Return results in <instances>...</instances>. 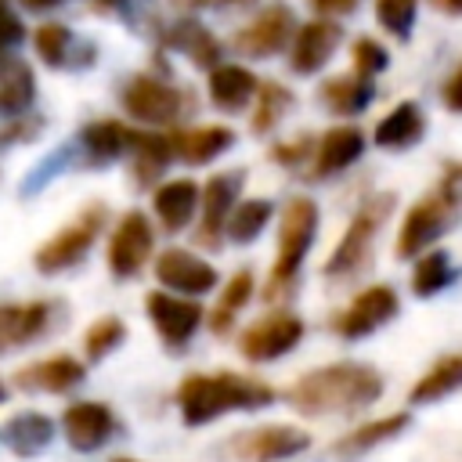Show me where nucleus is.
<instances>
[{
    "label": "nucleus",
    "instance_id": "f257e3e1",
    "mask_svg": "<svg viewBox=\"0 0 462 462\" xmlns=\"http://www.w3.org/2000/svg\"><path fill=\"white\" fill-rule=\"evenodd\" d=\"M379 393H383V375L372 365L339 361L296 379L289 401L303 415H350L357 408H368Z\"/></svg>",
    "mask_w": 462,
    "mask_h": 462
},
{
    "label": "nucleus",
    "instance_id": "f03ea898",
    "mask_svg": "<svg viewBox=\"0 0 462 462\" xmlns=\"http://www.w3.org/2000/svg\"><path fill=\"white\" fill-rule=\"evenodd\" d=\"M274 401V390L260 379H245L235 372H217V375H188L177 386V404L188 426H202L213 422L227 411H249V408H263Z\"/></svg>",
    "mask_w": 462,
    "mask_h": 462
},
{
    "label": "nucleus",
    "instance_id": "7ed1b4c3",
    "mask_svg": "<svg viewBox=\"0 0 462 462\" xmlns=\"http://www.w3.org/2000/svg\"><path fill=\"white\" fill-rule=\"evenodd\" d=\"M318 231V206L310 199H292L282 213V231H278V260L267 282V296H285L300 274V263L314 242Z\"/></svg>",
    "mask_w": 462,
    "mask_h": 462
},
{
    "label": "nucleus",
    "instance_id": "20e7f679",
    "mask_svg": "<svg viewBox=\"0 0 462 462\" xmlns=\"http://www.w3.org/2000/svg\"><path fill=\"white\" fill-rule=\"evenodd\" d=\"M390 209H393V199H390V195H379V199H372V202H365V206L357 209V217L350 220L346 235L339 238V245L332 249V256H328V263H325V274H328V278H343V274L357 271V267L368 260L372 242H375V235H379V224L386 220Z\"/></svg>",
    "mask_w": 462,
    "mask_h": 462
},
{
    "label": "nucleus",
    "instance_id": "39448f33",
    "mask_svg": "<svg viewBox=\"0 0 462 462\" xmlns=\"http://www.w3.org/2000/svg\"><path fill=\"white\" fill-rule=\"evenodd\" d=\"M101 224H105V206H87V209L79 213V220H72L69 227H61L51 242H43V245L36 249V256H32V260H36V271L58 274V271L72 267L76 260H83L87 249L94 245Z\"/></svg>",
    "mask_w": 462,
    "mask_h": 462
},
{
    "label": "nucleus",
    "instance_id": "423d86ee",
    "mask_svg": "<svg viewBox=\"0 0 462 462\" xmlns=\"http://www.w3.org/2000/svg\"><path fill=\"white\" fill-rule=\"evenodd\" d=\"M310 448V437L296 426H256L238 437H231L227 451L238 462H282L292 455H303Z\"/></svg>",
    "mask_w": 462,
    "mask_h": 462
},
{
    "label": "nucleus",
    "instance_id": "0eeeda50",
    "mask_svg": "<svg viewBox=\"0 0 462 462\" xmlns=\"http://www.w3.org/2000/svg\"><path fill=\"white\" fill-rule=\"evenodd\" d=\"M451 209H455V195L448 188H444V195H430L419 206H411L408 217H404V224H401V235H397V256L401 260H411L433 238H440L444 227H448V220H451Z\"/></svg>",
    "mask_w": 462,
    "mask_h": 462
},
{
    "label": "nucleus",
    "instance_id": "6e6552de",
    "mask_svg": "<svg viewBox=\"0 0 462 462\" xmlns=\"http://www.w3.org/2000/svg\"><path fill=\"white\" fill-rule=\"evenodd\" d=\"M152 242H155L152 220L141 209H130L116 224V231H112V242H108V271L116 278L137 274L144 267V260L152 256Z\"/></svg>",
    "mask_w": 462,
    "mask_h": 462
},
{
    "label": "nucleus",
    "instance_id": "1a4fd4ad",
    "mask_svg": "<svg viewBox=\"0 0 462 462\" xmlns=\"http://www.w3.org/2000/svg\"><path fill=\"white\" fill-rule=\"evenodd\" d=\"M300 336H303V321L289 310H278V314L260 318L253 328H245L238 350L249 361H274V357L289 354L300 343Z\"/></svg>",
    "mask_w": 462,
    "mask_h": 462
},
{
    "label": "nucleus",
    "instance_id": "9d476101",
    "mask_svg": "<svg viewBox=\"0 0 462 462\" xmlns=\"http://www.w3.org/2000/svg\"><path fill=\"white\" fill-rule=\"evenodd\" d=\"M144 307H148V318H152L155 332H159L162 343L173 346V350L184 346V343L195 336L199 321H202V307H199L195 300H188V296L152 292V296L144 300Z\"/></svg>",
    "mask_w": 462,
    "mask_h": 462
},
{
    "label": "nucleus",
    "instance_id": "9b49d317",
    "mask_svg": "<svg viewBox=\"0 0 462 462\" xmlns=\"http://www.w3.org/2000/svg\"><path fill=\"white\" fill-rule=\"evenodd\" d=\"M397 292L390 285H368L339 318H336V332L343 339H361L368 332H375L379 325H386L397 314Z\"/></svg>",
    "mask_w": 462,
    "mask_h": 462
},
{
    "label": "nucleus",
    "instance_id": "f8f14e48",
    "mask_svg": "<svg viewBox=\"0 0 462 462\" xmlns=\"http://www.w3.org/2000/svg\"><path fill=\"white\" fill-rule=\"evenodd\" d=\"M123 105L141 123H173L177 112H180V105H184V97L170 83H159L152 76H137V79L126 83Z\"/></svg>",
    "mask_w": 462,
    "mask_h": 462
},
{
    "label": "nucleus",
    "instance_id": "ddd939ff",
    "mask_svg": "<svg viewBox=\"0 0 462 462\" xmlns=\"http://www.w3.org/2000/svg\"><path fill=\"white\" fill-rule=\"evenodd\" d=\"M155 278L166 289H177L184 296H202V292L217 289V271L206 260H199L195 253H188V249H166V253H159Z\"/></svg>",
    "mask_w": 462,
    "mask_h": 462
},
{
    "label": "nucleus",
    "instance_id": "4468645a",
    "mask_svg": "<svg viewBox=\"0 0 462 462\" xmlns=\"http://www.w3.org/2000/svg\"><path fill=\"white\" fill-rule=\"evenodd\" d=\"M65 437L76 451H97L112 433H116V415L108 411V404L97 401H76L65 408L61 415Z\"/></svg>",
    "mask_w": 462,
    "mask_h": 462
},
{
    "label": "nucleus",
    "instance_id": "2eb2a0df",
    "mask_svg": "<svg viewBox=\"0 0 462 462\" xmlns=\"http://www.w3.org/2000/svg\"><path fill=\"white\" fill-rule=\"evenodd\" d=\"M242 173L238 170H227V173H217L206 180L202 195H199V206H202V227H199V238L206 245L217 242V231L224 227V220L231 217V206L238 202V191H242Z\"/></svg>",
    "mask_w": 462,
    "mask_h": 462
},
{
    "label": "nucleus",
    "instance_id": "dca6fc26",
    "mask_svg": "<svg viewBox=\"0 0 462 462\" xmlns=\"http://www.w3.org/2000/svg\"><path fill=\"white\" fill-rule=\"evenodd\" d=\"M14 383L22 390H40V393H65L72 390L76 383H83V361L69 357V354H54V357H43V361H32L25 365Z\"/></svg>",
    "mask_w": 462,
    "mask_h": 462
},
{
    "label": "nucleus",
    "instance_id": "f3484780",
    "mask_svg": "<svg viewBox=\"0 0 462 462\" xmlns=\"http://www.w3.org/2000/svg\"><path fill=\"white\" fill-rule=\"evenodd\" d=\"M289 32H292V14H289V7L278 4V7H267L249 29H242V32L235 36V47L245 51V54L267 58V54H274L278 47H285Z\"/></svg>",
    "mask_w": 462,
    "mask_h": 462
},
{
    "label": "nucleus",
    "instance_id": "a211bd4d",
    "mask_svg": "<svg viewBox=\"0 0 462 462\" xmlns=\"http://www.w3.org/2000/svg\"><path fill=\"white\" fill-rule=\"evenodd\" d=\"M51 303L32 300V303H0V350H11L18 343L36 339L47 328Z\"/></svg>",
    "mask_w": 462,
    "mask_h": 462
},
{
    "label": "nucleus",
    "instance_id": "6ab92c4d",
    "mask_svg": "<svg viewBox=\"0 0 462 462\" xmlns=\"http://www.w3.org/2000/svg\"><path fill=\"white\" fill-rule=\"evenodd\" d=\"M365 152V134L357 126H332L321 141H318V155H314V177H332L339 170H346L350 162H357Z\"/></svg>",
    "mask_w": 462,
    "mask_h": 462
},
{
    "label": "nucleus",
    "instance_id": "aec40b11",
    "mask_svg": "<svg viewBox=\"0 0 462 462\" xmlns=\"http://www.w3.org/2000/svg\"><path fill=\"white\" fill-rule=\"evenodd\" d=\"M336 43H339V29L332 22H310V25H303L296 32V43H292V69L303 72V76L307 72H318L332 58Z\"/></svg>",
    "mask_w": 462,
    "mask_h": 462
},
{
    "label": "nucleus",
    "instance_id": "412c9836",
    "mask_svg": "<svg viewBox=\"0 0 462 462\" xmlns=\"http://www.w3.org/2000/svg\"><path fill=\"white\" fill-rule=\"evenodd\" d=\"M152 206H155V213H159L166 231H180V227H188V220L199 209V184L184 180V177L180 180H166V184L155 188Z\"/></svg>",
    "mask_w": 462,
    "mask_h": 462
},
{
    "label": "nucleus",
    "instance_id": "4be33fe9",
    "mask_svg": "<svg viewBox=\"0 0 462 462\" xmlns=\"http://www.w3.org/2000/svg\"><path fill=\"white\" fill-rule=\"evenodd\" d=\"M173 144V155L184 159V162H209L217 159L220 152H227L235 144V134L227 126H195V130H180L170 137Z\"/></svg>",
    "mask_w": 462,
    "mask_h": 462
},
{
    "label": "nucleus",
    "instance_id": "5701e85b",
    "mask_svg": "<svg viewBox=\"0 0 462 462\" xmlns=\"http://www.w3.org/2000/svg\"><path fill=\"white\" fill-rule=\"evenodd\" d=\"M256 94V76L242 65H213L209 72V97L213 105L227 108V112H238L245 108V101Z\"/></svg>",
    "mask_w": 462,
    "mask_h": 462
},
{
    "label": "nucleus",
    "instance_id": "b1692460",
    "mask_svg": "<svg viewBox=\"0 0 462 462\" xmlns=\"http://www.w3.org/2000/svg\"><path fill=\"white\" fill-rule=\"evenodd\" d=\"M4 433H7V444H11V451L18 458H36L51 444L54 422L47 415H40V411H22V415H11L7 419Z\"/></svg>",
    "mask_w": 462,
    "mask_h": 462
},
{
    "label": "nucleus",
    "instance_id": "393cba45",
    "mask_svg": "<svg viewBox=\"0 0 462 462\" xmlns=\"http://www.w3.org/2000/svg\"><path fill=\"white\" fill-rule=\"evenodd\" d=\"M422 112H419V105H411V101H401L390 116H383L379 119V126H375V144L379 148H408V144H415L419 137H422Z\"/></svg>",
    "mask_w": 462,
    "mask_h": 462
},
{
    "label": "nucleus",
    "instance_id": "a878e982",
    "mask_svg": "<svg viewBox=\"0 0 462 462\" xmlns=\"http://www.w3.org/2000/svg\"><path fill=\"white\" fill-rule=\"evenodd\" d=\"M126 148L134 152V177H137V184H152L162 173V166L173 159L170 137H159V134H126Z\"/></svg>",
    "mask_w": 462,
    "mask_h": 462
},
{
    "label": "nucleus",
    "instance_id": "bb28decb",
    "mask_svg": "<svg viewBox=\"0 0 462 462\" xmlns=\"http://www.w3.org/2000/svg\"><path fill=\"white\" fill-rule=\"evenodd\" d=\"M408 422H411V419H408V411H393V415H386V419L365 422V426H357V430L343 433V437L332 444V451H336V455H346V458H350V455H361V451H368V448H375V444H383V440L397 437Z\"/></svg>",
    "mask_w": 462,
    "mask_h": 462
},
{
    "label": "nucleus",
    "instance_id": "cd10ccee",
    "mask_svg": "<svg viewBox=\"0 0 462 462\" xmlns=\"http://www.w3.org/2000/svg\"><path fill=\"white\" fill-rule=\"evenodd\" d=\"M458 386H462V354H448L411 386L408 401L411 404H430V401H440V397L455 393Z\"/></svg>",
    "mask_w": 462,
    "mask_h": 462
},
{
    "label": "nucleus",
    "instance_id": "c85d7f7f",
    "mask_svg": "<svg viewBox=\"0 0 462 462\" xmlns=\"http://www.w3.org/2000/svg\"><path fill=\"white\" fill-rule=\"evenodd\" d=\"M126 126L116 123V119H97V123H87L83 126V148H87V159L97 166V162H112L116 155H123L126 148Z\"/></svg>",
    "mask_w": 462,
    "mask_h": 462
},
{
    "label": "nucleus",
    "instance_id": "c756f323",
    "mask_svg": "<svg viewBox=\"0 0 462 462\" xmlns=\"http://www.w3.org/2000/svg\"><path fill=\"white\" fill-rule=\"evenodd\" d=\"M321 101L339 116H354L372 101V83L365 76H336L321 87Z\"/></svg>",
    "mask_w": 462,
    "mask_h": 462
},
{
    "label": "nucleus",
    "instance_id": "7c9ffc66",
    "mask_svg": "<svg viewBox=\"0 0 462 462\" xmlns=\"http://www.w3.org/2000/svg\"><path fill=\"white\" fill-rule=\"evenodd\" d=\"M32 94H36V83H32L29 65H22V61L0 65V112L4 116L25 112L29 101H32Z\"/></svg>",
    "mask_w": 462,
    "mask_h": 462
},
{
    "label": "nucleus",
    "instance_id": "2f4dec72",
    "mask_svg": "<svg viewBox=\"0 0 462 462\" xmlns=\"http://www.w3.org/2000/svg\"><path fill=\"white\" fill-rule=\"evenodd\" d=\"M274 217V206L267 202V199H245L238 209H231V217H227V235H231V242H253L263 227H267V220Z\"/></svg>",
    "mask_w": 462,
    "mask_h": 462
},
{
    "label": "nucleus",
    "instance_id": "473e14b6",
    "mask_svg": "<svg viewBox=\"0 0 462 462\" xmlns=\"http://www.w3.org/2000/svg\"><path fill=\"white\" fill-rule=\"evenodd\" d=\"M249 296H253V274H249V271H238V274L224 285L220 303H217V310H213V318H209V328H213L217 336H224V332L231 328V314L242 310V307L249 303Z\"/></svg>",
    "mask_w": 462,
    "mask_h": 462
},
{
    "label": "nucleus",
    "instance_id": "72a5a7b5",
    "mask_svg": "<svg viewBox=\"0 0 462 462\" xmlns=\"http://www.w3.org/2000/svg\"><path fill=\"white\" fill-rule=\"evenodd\" d=\"M448 278H451V263H448V253H426V256H419V263H415V271H411V289H415V296H433V292H440L444 285H448Z\"/></svg>",
    "mask_w": 462,
    "mask_h": 462
},
{
    "label": "nucleus",
    "instance_id": "f704fd0d",
    "mask_svg": "<svg viewBox=\"0 0 462 462\" xmlns=\"http://www.w3.org/2000/svg\"><path fill=\"white\" fill-rule=\"evenodd\" d=\"M170 40H173L180 51H188L199 65H213V61H217V43H213V36H209L199 22H180Z\"/></svg>",
    "mask_w": 462,
    "mask_h": 462
},
{
    "label": "nucleus",
    "instance_id": "c9c22d12",
    "mask_svg": "<svg viewBox=\"0 0 462 462\" xmlns=\"http://www.w3.org/2000/svg\"><path fill=\"white\" fill-rule=\"evenodd\" d=\"M123 336H126V328H123V321L119 318H101V321H94L90 328H87V336H83V346H87V357L90 361H101L105 354H112L119 343H123Z\"/></svg>",
    "mask_w": 462,
    "mask_h": 462
},
{
    "label": "nucleus",
    "instance_id": "e433bc0d",
    "mask_svg": "<svg viewBox=\"0 0 462 462\" xmlns=\"http://www.w3.org/2000/svg\"><path fill=\"white\" fill-rule=\"evenodd\" d=\"M289 101H292V94H289L285 87H278V83L260 87V105H256V116H253V130H256V134L271 130V126H274V123L285 116Z\"/></svg>",
    "mask_w": 462,
    "mask_h": 462
},
{
    "label": "nucleus",
    "instance_id": "4c0bfd02",
    "mask_svg": "<svg viewBox=\"0 0 462 462\" xmlns=\"http://www.w3.org/2000/svg\"><path fill=\"white\" fill-rule=\"evenodd\" d=\"M69 47H72V36H69V29H65V25L47 22V25H40V29H36V54H40L47 65H65Z\"/></svg>",
    "mask_w": 462,
    "mask_h": 462
},
{
    "label": "nucleus",
    "instance_id": "58836bf2",
    "mask_svg": "<svg viewBox=\"0 0 462 462\" xmlns=\"http://www.w3.org/2000/svg\"><path fill=\"white\" fill-rule=\"evenodd\" d=\"M375 14L383 29H390L393 36H408L415 22V0H375Z\"/></svg>",
    "mask_w": 462,
    "mask_h": 462
},
{
    "label": "nucleus",
    "instance_id": "ea45409f",
    "mask_svg": "<svg viewBox=\"0 0 462 462\" xmlns=\"http://www.w3.org/2000/svg\"><path fill=\"white\" fill-rule=\"evenodd\" d=\"M386 51L372 40V36H361L357 43H354V69H357V76H375V72H383L386 69Z\"/></svg>",
    "mask_w": 462,
    "mask_h": 462
},
{
    "label": "nucleus",
    "instance_id": "a19ab883",
    "mask_svg": "<svg viewBox=\"0 0 462 462\" xmlns=\"http://www.w3.org/2000/svg\"><path fill=\"white\" fill-rule=\"evenodd\" d=\"M307 152H310V141H307V137H296V141H289V144L271 148V159H278V162H285V166H296L300 159H307Z\"/></svg>",
    "mask_w": 462,
    "mask_h": 462
},
{
    "label": "nucleus",
    "instance_id": "79ce46f5",
    "mask_svg": "<svg viewBox=\"0 0 462 462\" xmlns=\"http://www.w3.org/2000/svg\"><path fill=\"white\" fill-rule=\"evenodd\" d=\"M22 22L14 18V14H7V11H0V51H7V47H14L18 40H22Z\"/></svg>",
    "mask_w": 462,
    "mask_h": 462
},
{
    "label": "nucleus",
    "instance_id": "37998d69",
    "mask_svg": "<svg viewBox=\"0 0 462 462\" xmlns=\"http://www.w3.org/2000/svg\"><path fill=\"white\" fill-rule=\"evenodd\" d=\"M444 105L451 112H462V65L451 72V79L444 83Z\"/></svg>",
    "mask_w": 462,
    "mask_h": 462
},
{
    "label": "nucleus",
    "instance_id": "c03bdc74",
    "mask_svg": "<svg viewBox=\"0 0 462 462\" xmlns=\"http://www.w3.org/2000/svg\"><path fill=\"white\" fill-rule=\"evenodd\" d=\"M36 126H40L36 119H29V123H14V126H7V130L0 134V148H4V144H11V141H25V137H32V134H36Z\"/></svg>",
    "mask_w": 462,
    "mask_h": 462
},
{
    "label": "nucleus",
    "instance_id": "a18cd8bd",
    "mask_svg": "<svg viewBox=\"0 0 462 462\" xmlns=\"http://www.w3.org/2000/svg\"><path fill=\"white\" fill-rule=\"evenodd\" d=\"M310 4H314V11H321V14H346V11H354L357 0H310Z\"/></svg>",
    "mask_w": 462,
    "mask_h": 462
},
{
    "label": "nucleus",
    "instance_id": "49530a36",
    "mask_svg": "<svg viewBox=\"0 0 462 462\" xmlns=\"http://www.w3.org/2000/svg\"><path fill=\"white\" fill-rule=\"evenodd\" d=\"M25 7H32V11H43V7H54V4H61V0H22Z\"/></svg>",
    "mask_w": 462,
    "mask_h": 462
},
{
    "label": "nucleus",
    "instance_id": "de8ad7c7",
    "mask_svg": "<svg viewBox=\"0 0 462 462\" xmlns=\"http://www.w3.org/2000/svg\"><path fill=\"white\" fill-rule=\"evenodd\" d=\"M444 11H462V0H437Z\"/></svg>",
    "mask_w": 462,
    "mask_h": 462
},
{
    "label": "nucleus",
    "instance_id": "09e8293b",
    "mask_svg": "<svg viewBox=\"0 0 462 462\" xmlns=\"http://www.w3.org/2000/svg\"><path fill=\"white\" fill-rule=\"evenodd\" d=\"M112 462H137V458H112Z\"/></svg>",
    "mask_w": 462,
    "mask_h": 462
},
{
    "label": "nucleus",
    "instance_id": "8fccbe9b",
    "mask_svg": "<svg viewBox=\"0 0 462 462\" xmlns=\"http://www.w3.org/2000/svg\"><path fill=\"white\" fill-rule=\"evenodd\" d=\"M0 401H4V386H0Z\"/></svg>",
    "mask_w": 462,
    "mask_h": 462
},
{
    "label": "nucleus",
    "instance_id": "3c124183",
    "mask_svg": "<svg viewBox=\"0 0 462 462\" xmlns=\"http://www.w3.org/2000/svg\"><path fill=\"white\" fill-rule=\"evenodd\" d=\"M4 4H7V0H0V11H4Z\"/></svg>",
    "mask_w": 462,
    "mask_h": 462
}]
</instances>
